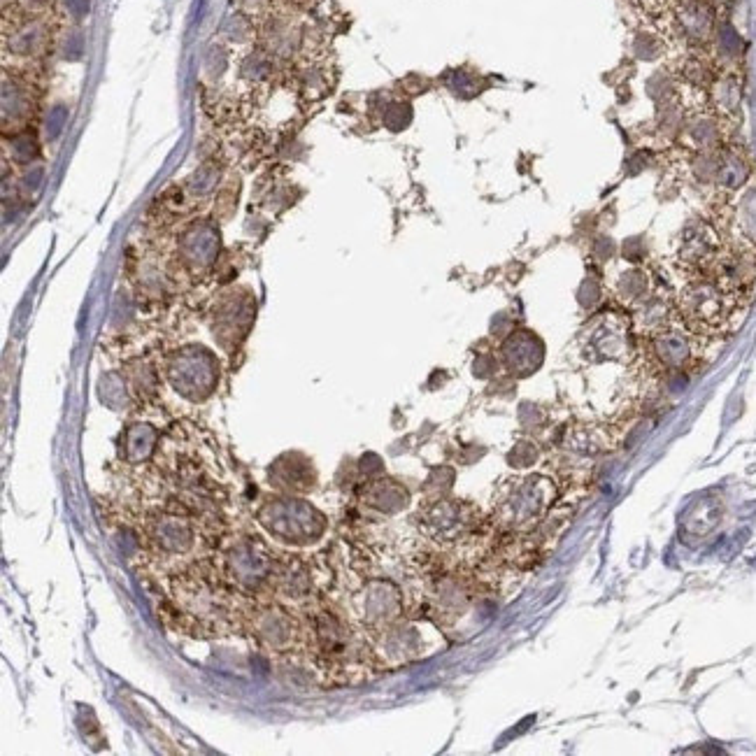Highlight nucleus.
I'll use <instances>...</instances> for the list:
<instances>
[{
  "instance_id": "nucleus-4",
  "label": "nucleus",
  "mask_w": 756,
  "mask_h": 756,
  "mask_svg": "<svg viewBox=\"0 0 756 756\" xmlns=\"http://www.w3.org/2000/svg\"><path fill=\"white\" fill-rule=\"evenodd\" d=\"M556 498V487L549 477L531 475L515 480L510 487V494L505 498V503H498V508H503V515L508 519L510 526L515 529H529L542 522V517L547 515Z\"/></svg>"
},
{
  "instance_id": "nucleus-2",
  "label": "nucleus",
  "mask_w": 756,
  "mask_h": 756,
  "mask_svg": "<svg viewBox=\"0 0 756 756\" xmlns=\"http://www.w3.org/2000/svg\"><path fill=\"white\" fill-rule=\"evenodd\" d=\"M726 247V238L708 219H691L675 245V268L684 280L708 277Z\"/></svg>"
},
{
  "instance_id": "nucleus-7",
  "label": "nucleus",
  "mask_w": 756,
  "mask_h": 756,
  "mask_svg": "<svg viewBox=\"0 0 756 756\" xmlns=\"http://www.w3.org/2000/svg\"><path fill=\"white\" fill-rule=\"evenodd\" d=\"M705 94H708L710 110L719 119H724L726 124L740 117V110H743V82H740V77L733 70L719 73Z\"/></svg>"
},
{
  "instance_id": "nucleus-11",
  "label": "nucleus",
  "mask_w": 756,
  "mask_h": 756,
  "mask_svg": "<svg viewBox=\"0 0 756 756\" xmlns=\"http://www.w3.org/2000/svg\"><path fill=\"white\" fill-rule=\"evenodd\" d=\"M633 52H636L638 59L654 61L663 52V40L654 33H638L636 40H633Z\"/></svg>"
},
{
  "instance_id": "nucleus-3",
  "label": "nucleus",
  "mask_w": 756,
  "mask_h": 756,
  "mask_svg": "<svg viewBox=\"0 0 756 756\" xmlns=\"http://www.w3.org/2000/svg\"><path fill=\"white\" fill-rule=\"evenodd\" d=\"M645 340V359L649 370H652V375L666 377V380L687 375V370L696 363L698 345H701V340L694 333H689L680 324V319Z\"/></svg>"
},
{
  "instance_id": "nucleus-1",
  "label": "nucleus",
  "mask_w": 756,
  "mask_h": 756,
  "mask_svg": "<svg viewBox=\"0 0 756 756\" xmlns=\"http://www.w3.org/2000/svg\"><path fill=\"white\" fill-rule=\"evenodd\" d=\"M743 308L715 277H691L675 296L680 324L701 342L724 338L743 317Z\"/></svg>"
},
{
  "instance_id": "nucleus-12",
  "label": "nucleus",
  "mask_w": 756,
  "mask_h": 756,
  "mask_svg": "<svg viewBox=\"0 0 756 756\" xmlns=\"http://www.w3.org/2000/svg\"><path fill=\"white\" fill-rule=\"evenodd\" d=\"M708 3L719 12V10H724V7H729L731 0H708Z\"/></svg>"
},
{
  "instance_id": "nucleus-10",
  "label": "nucleus",
  "mask_w": 756,
  "mask_h": 756,
  "mask_svg": "<svg viewBox=\"0 0 756 756\" xmlns=\"http://www.w3.org/2000/svg\"><path fill=\"white\" fill-rule=\"evenodd\" d=\"M710 49H712V59H715V63H724V66H729L726 70H731L733 63H738L740 59H743L745 42L736 31V26H733L731 21L722 19V21H717Z\"/></svg>"
},
{
  "instance_id": "nucleus-5",
  "label": "nucleus",
  "mask_w": 756,
  "mask_h": 756,
  "mask_svg": "<svg viewBox=\"0 0 756 756\" xmlns=\"http://www.w3.org/2000/svg\"><path fill=\"white\" fill-rule=\"evenodd\" d=\"M717 10L708 0H677L668 7V33L689 49H710Z\"/></svg>"
},
{
  "instance_id": "nucleus-6",
  "label": "nucleus",
  "mask_w": 756,
  "mask_h": 756,
  "mask_svg": "<svg viewBox=\"0 0 756 756\" xmlns=\"http://www.w3.org/2000/svg\"><path fill=\"white\" fill-rule=\"evenodd\" d=\"M684 142L694 152H712V149L724 147L726 140V121L719 119L712 110H701L689 114L684 121Z\"/></svg>"
},
{
  "instance_id": "nucleus-9",
  "label": "nucleus",
  "mask_w": 756,
  "mask_h": 756,
  "mask_svg": "<svg viewBox=\"0 0 756 756\" xmlns=\"http://www.w3.org/2000/svg\"><path fill=\"white\" fill-rule=\"evenodd\" d=\"M752 175V166L747 161L745 152L740 147L733 145H724L719 149V168H717V180L715 187L722 191V194L731 196L738 194L747 187Z\"/></svg>"
},
{
  "instance_id": "nucleus-8",
  "label": "nucleus",
  "mask_w": 756,
  "mask_h": 756,
  "mask_svg": "<svg viewBox=\"0 0 756 756\" xmlns=\"http://www.w3.org/2000/svg\"><path fill=\"white\" fill-rule=\"evenodd\" d=\"M726 240H740L756 247V187L740 191L738 203L726 210V226L722 228Z\"/></svg>"
}]
</instances>
